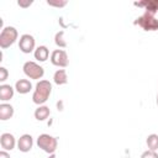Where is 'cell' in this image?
I'll return each instance as SVG.
<instances>
[{"label": "cell", "mask_w": 158, "mask_h": 158, "mask_svg": "<svg viewBox=\"0 0 158 158\" xmlns=\"http://www.w3.org/2000/svg\"><path fill=\"white\" fill-rule=\"evenodd\" d=\"M32 146H33V138L28 133H25V135L20 136V138L17 139V148H19L20 152L27 153L32 149Z\"/></svg>", "instance_id": "9c48e42d"}, {"label": "cell", "mask_w": 158, "mask_h": 158, "mask_svg": "<svg viewBox=\"0 0 158 158\" xmlns=\"http://www.w3.org/2000/svg\"><path fill=\"white\" fill-rule=\"evenodd\" d=\"M37 146L38 148H41L42 151H44L48 154H54V152L57 151L58 147V141L56 137L48 135V133H42L37 137Z\"/></svg>", "instance_id": "7a4b0ae2"}, {"label": "cell", "mask_w": 158, "mask_h": 158, "mask_svg": "<svg viewBox=\"0 0 158 158\" xmlns=\"http://www.w3.org/2000/svg\"><path fill=\"white\" fill-rule=\"evenodd\" d=\"M135 25L141 26L144 31H157L158 30V19L153 15L144 12L142 16H139L135 21Z\"/></svg>", "instance_id": "5b68a950"}, {"label": "cell", "mask_w": 158, "mask_h": 158, "mask_svg": "<svg viewBox=\"0 0 158 158\" xmlns=\"http://www.w3.org/2000/svg\"><path fill=\"white\" fill-rule=\"evenodd\" d=\"M53 81L57 84V85H63L68 81V75H67V72L65 69H58L54 72L53 74Z\"/></svg>", "instance_id": "9a60e30c"}, {"label": "cell", "mask_w": 158, "mask_h": 158, "mask_svg": "<svg viewBox=\"0 0 158 158\" xmlns=\"http://www.w3.org/2000/svg\"><path fill=\"white\" fill-rule=\"evenodd\" d=\"M33 56H35V59H37L38 62H46L49 57V51L46 46H38L35 49Z\"/></svg>", "instance_id": "5bb4252c"}, {"label": "cell", "mask_w": 158, "mask_h": 158, "mask_svg": "<svg viewBox=\"0 0 158 158\" xmlns=\"http://www.w3.org/2000/svg\"><path fill=\"white\" fill-rule=\"evenodd\" d=\"M47 4L49 6H56V7H63L67 5V1H47Z\"/></svg>", "instance_id": "ffe728a7"}, {"label": "cell", "mask_w": 158, "mask_h": 158, "mask_svg": "<svg viewBox=\"0 0 158 158\" xmlns=\"http://www.w3.org/2000/svg\"><path fill=\"white\" fill-rule=\"evenodd\" d=\"M35 118L37 121H44L49 117L51 115V111H49V107L46 106V105H40L36 110H35Z\"/></svg>", "instance_id": "4fadbf2b"}, {"label": "cell", "mask_w": 158, "mask_h": 158, "mask_svg": "<svg viewBox=\"0 0 158 158\" xmlns=\"http://www.w3.org/2000/svg\"><path fill=\"white\" fill-rule=\"evenodd\" d=\"M7 75H9V72L5 67H0V81H5L7 79Z\"/></svg>", "instance_id": "d6986e66"}, {"label": "cell", "mask_w": 158, "mask_h": 158, "mask_svg": "<svg viewBox=\"0 0 158 158\" xmlns=\"http://www.w3.org/2000/svg\"><path fill=\"white\" fill-rule=\"evenodd\" d=\"M32 89V84L28 79H20L15 83V90L19 94H27Z\"/></svg>", "instance_id": "8fae6325"}, {"label": "cell", "mask_w": 158, "mask_h": 158, "mask_svg": "<svg viewBox=\"0 0 158 158\" xmlns=\"http://www.w3.org/2000/svg\"><path fill=\"white\" fill-rule=\"evenodd\" d=\"M51 93H52V84L49 83V80L42 79V80L37 81V84L35 86V91L32 94V101L35 104H37L38 106L43 105L48 100Z\"/></svg>", "instance_id": "6da1fadb"}, {"label": "cell", "mask_w": 158, "mask_h": 158, "mask_svg": "<svg viewBox=\"0 0 158 158\" xmlns=\"http://www.w3.org/2000/svg\"><path fill=\"white\" fill-rule=\"evenodd\" d=\"M68 54L64 49H54L51 53V63L59 68H65L68 65Z\"/></svg>", "instance_id": "8992f818"}, {"label": "cell", "mask_w": 158, "mask_h": 158, "mask_svg": "<svg viewBox=\"0 0 158 158\" xmlns=\"http://www.w3.org/2000/svg\"><path fill=\"white\" fill-rule=\"evenodd\" d=\"M17 37H19V32L14 26L4 27L0 33V47L2 49L9 48L10 46H12L16 42Z\"/></svg>", "instance_id": "3957f363"}, {"label": "cell", "mask_w": 158, "mask_h": 158, "mask_svg": "<svg viewBox=\"0 0 158 158\" xmlns=\"http://www.w3.org/2000/svg\"><path fill=\"white\" fill-rule=\"evenodd\" d=\"M146 143H147V147L149 151H157L158 149V135H156V133L149 135L146 139Z\"/></svg>", "instance_id": "2e32d148"}, {"label": "cell", "mask_w": 158, "mask_h": 158, "mask_svg": "<svg viewBox=\"0 0 158 158\" xmlns=\"http://www.w3.org/2000/svg\"><path fill=\"white\" fill-rule=\"evenodd\" d=\"M0 144H1V148L4 151H12L15 148V146L17 144V142H16V138L12 133L4 132L0 136Z\"/></svg>", "instance_id": "ba28073f"}, {"label": "cell", "mask_w": 158, "mask_h": 158, "mask_svg": "<svg viewBox=\"0 0 158 158\" xmlns=\"http://www.w3.org/2000/svg\"><path fill=\"white\" fill-rule=\"evenodd\" d=\"M141 158H158V153L156 151H144L142 154H141Z\"/></svg>", "instance_id": "ac0fdd59"}, {"label": "cell", "mask_w": 158, "mask_h": 158, "mask_svg": "<svg viewBox=\"0 0 158 158\" xmlns=\"http://www.w3.org/2000/svg\"><path fill=\"white\" fill-rule=\"evenodd\" d=\"M54 43L59 47V48H64L67 47V42L64 40V31H59L56 33L54 36Z\"/></svg>", "instance_id": "e0dca14e"}, {"label": "cell", "mask_w": 158, "mask_h": 158, "mask_svg": "<svg viewBox=\"0 0 158 158\" xmlns=\"http://www.w3.org/2000/svg\"><path fill=\"white\" fill-rule=\"evenodd\" d=\"M35 44H36L35 37L30 33L22 35L19 40V48L22 53H31L35 49Z\"/></svg>", "instance_id": "52a82bcc"}, {"label": "cell", "mask_w": 158, "mask_h": 158, "mask_svg": "<svg viewBox=\"0 0 158 158\" xmlns=\"http://www.w3.org/2000/svg\"><path fill=\"white\" fill-rule=\"evenodd\" d=\"M14 116V107L10 104L2 102L0 104V120L1 121H6L9 118H11Z\"/></svg>", "instance_id": "7c38bea8"}, {"label": "cell", "mask_w": 158, "mask_h": 158, "mask_svg": "<svg viewBox=\"0 0 158 158\" xmlns=\"http://www.w3.org/2000/svg\"><path fill=\"white\" fill-rule=\"evenodd\" d=\"M15 88H12L10 84H1L0 85V100L1 101H9L14 96Z\"/></svg>", "instance_id": "30bf717a"}, {"label": "cell", "mask_w": 158, "mask_h": 158, "mask_svg": "<svg viewBox=\"0 0 158 158\" xmlns=\"http://www.w3.org/2000/svg\"><path fill=\"white\" fill-rule=\"evenodd\" d=\"M22 69H23L25 75H26L27 78H30V79L40 80V79H42V77L44 75V69H43L40 64H37L36 62H32V60L26 62V63L23 64Z\"/></svg>", "instance_id": "277c9868"}, {"label": "cell", "mask_w": 158, "mask_h": 158, "mask_svg": "<svg viewBox=\"0 0 158 158\" xmlns=\"http://www.w3.org/2000/svg\"><path fill=\"white\" fill-rule=\"evenodd\" d=\"M17 4H19V6H21V7H28L30 5H32V1H27V2H23V1H19Z\"/></svg>", "instance_id": "44dd1931"}, {"label": "cell", "mask_w": 158, "mask_h": 158, "mask_svg": "<svg viewBox=\"0 0 158 158\" xmlns=\"http://www.w3.org/2000/svg\"><path fill=\"white\" fill-rule=\"evenodd\" d=\"M156 102H157V105H158V95H157V100H156Z\"/></svg>", "instance_id": "603a6c76"}, {"label": "cell", "mask_w": 158, "mask_h": 158, "mask_svg": "<svg viewBox=\"0 0 158 158\" xmlns=\"http://www.w3.org/2000/svg\"><path fill=\"white\" fill-rule=\"evenodd\" d=\"M0 158H10V154H9L6 151L2 149V151L0 152Z\"/></svg>", "instance_id": "7402d4cb"}]
</instances>
